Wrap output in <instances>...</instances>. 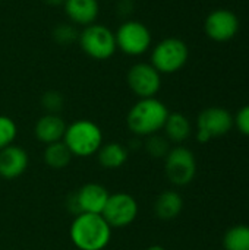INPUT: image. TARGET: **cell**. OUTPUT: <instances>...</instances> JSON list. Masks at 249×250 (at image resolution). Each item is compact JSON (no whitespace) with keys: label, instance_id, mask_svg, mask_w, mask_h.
Instances as JSON below:
<instances>
[{"label":"cell","instance_id":"6da1fadb","mask_svg":"<svg viewBox=\"0 0 249 250\" xmlns=\"http://www.w3.org/2000/svg\"><path fill=\"white\" fill-rule=\"evenodd\" d=\"M113 229L101 214H78L70 223L69 237L78 250H104L112 242Z\"/></svg>","mask_w":249,"mask_h":250},{"label":"cell","instance_id":"7a4b0ae2","mask_svg":"<svg viewBox=\"0 0 249 250\" xmlns=\"http://www.w3.org/2000/svg\"><path fill=\"white\" fill-rule=\"evenodd\" d=\"M167 105L158 98H139L128 111L126 126L136 138H147L163 130L169 117Z\"/></svg>","mask_w":249,"mask_h":250},{"label":"cell","instance_id":"3957f363","mask_svg":"<svg viewBox=\"0 0 249 250\" xmlns=\"http://www.w3.org/2000/svg\"><path fill=\"white\" fill-rule=\"evenodd\" d=\"M73 157L88 158L98 152L103 142V132L100 126L87 119H79L66 126L62 139Z\"/></svg>","mask_w":249,"mask_h":250},{"label":"cell","instance_id":"277c9868","mask_svg":"<svg viewBox=\"0 0 249 250\" xmlns=\"http://www.w3.org/2000/svg\"><path fill=\"white\" fill-rule=\"evenodd\" d=\"M78 42L82 51L94 60H107L117 50L114 32L110 28L95 22L84 26L79 32Z\"/></svg>","mask_w":249,"mask_h":250},{"label":"cell","instance_id":"5b68a950","mask_svg":"<svg viewBox=\"0 0 249 250\" xmlns=\"http://www.w3.org/2000/svg\"><path fill=\"white\" fill-rule=\"evenodd\" d=\"M189 59V50L185 41L170 37L156 44L151 53V64L160 73H176L179 72Z\"/></svg>","mask_w":249,"mask_h":250},{"label":"cell","instance_id":"8992f818","mask_svg":"<svg viewBox=\"0 0 249 250\" xmlns=\"http://www.w3.org/2000/svg\"><path fill=\"white\" fill-rule=\"evenodd\" d=\"M164 174L175 186L182 188L191 185L197 176L195 154L183 145L170 148L164 158Z\"/></svg>","mask_w":249,"mask_h":250},{"label":"cell","instance_id":"52a82bcc","mask_svg":"<svg viewBox=\"0 0 249 250\" xmlns=\"http://www.w3.org/2000/svg\"><path fill=\"white\" fill-rule=\"evenodd\" d=\"M138 212L139 207L132 195L126 192H116L110 193L101 215L107 221V224L114 230L129 227L136 220Z\"/></svg>","mask_w":249,"mask_h":250},{"label":"cell","instance_id":"ba28073f","mask_svg":"<svg viewBox=\"0 0 249 250\" xmlns=\"http://www.w3.org/2000/svg\"><path fill=\"white\" fill-rule=\"evenodd\" d=\"M116 45L128 56L144 54L151 45V32L147 25L139 21H126L114 32Z\"/></svg>","mask_w":249,"mask_h":250},{"label":"cell","instance_id":"9c48e42d","mask_svg":"<svg viewBox=\"0 0 249 250\" xmlns=\"http://www.w3.org/2000/svg\"><path fill=\"white\" fill-rule=\"evenodd\" d=\"M126 82L138 98H153L161 88V73L151 63H135L128 70Z\"/></svg>","mask_w":249,"mask_h":250},{"label":"cell","instance_id":"30bf717a","mask_svg":"<svg viewBox=\"0 0 249 250\" xmlns=\"http://www.w3.org/2000/svg\"><path fill=\"white\" fill-rule=\"evenodd\" d=\"M110 192L100 183H85L81 186L69 202L70 211L78 214H101Z\"/></svg>","mask_w":249,"mask_h":250},{"label":"cell","instance_id":"8fae6325","mask_svg":"<svg viewBox=\"0 0 249 250\" xmlns=\"http://www.w3.org/2000/svg\"><path fill=\"white\" fill-rule=\"evenodd\" d=\"M204 29L211 40L217 42H225L232 40L238 34L239 19L232 10L216 9L205 18Z\"/></svg>","mask_w":249,"mask_h":250},{"label":"cell","instance_id":"7c38bea8","mask_svg":"<svg viewBox=\"0 0 249 250\" xmlns=\"http://www.w3.org/2000/svg\"><path fill=\"white\" fill-rule=\"evenodd\" d=\"M233 127V116L223 107L204 108L197 119V130L205 133L210 139L227 135Z\"/></svg>","mask_w":249,"mask_h":250},{"label":"cell","instance_id":"4fadbf2b","mask_svg":"<svg viewBox=\"0 0 249 250\" xmlns=\"http://www.w3.org/2000/svg\"><path fill=\"white\" fill-rule=\"evenodd\" d=\"M29 164L28 152L18 146L10 145L0 151V177L6 180H13L21 177Z\"/></svg>","mask_w":249,"mask_h":250},{"label":"cell","instance_id":"5bb4252c","mask_svg":"<svg viewBox=\"0 0 249 250\" xmlns=\"http://www.w3.org/2000/svg\"><path fill=\"white\" fill-rule=\"evenodd\" d=\"M66 122L59 116V114H48L45 113L44 116H41L35 126H34V135L35 138L44 144H54L63 139L65 132H66Z\"/></svg>","mask_w":249,"mask_h":250},{"label":"cell","instance_id":"9a60e30c","mask_svg":"<svg viewBox=\"0 0 249 250\" xmlns=\"http://www.w3.org/2000/svg\"><path fill=\"white\" fill-rule=\"evenodd\" d=\"M63 6L68 19L75 25L88 26L95 22L100 13L98 0H65Z\"/></svg>","mask_w":249,"mask_h":250},{"label":"cell","instance_id":"2e32d148","mask_svg":"<svg viewBox=\"0 0 249 250\" xmlns=\"http://www.w3.org/2000/svg\"><path fill=\"white\" fill-rule=\"evenodd\" d=\"M183 198L176 190H164L154 201V214L158 220L172 221L181 215Z\"/></svg>","mask_w":249,"mask_h":250},{"label":"cell","instance_id":"e0dca14e","mask_svg":"<svg viewBox=\"0 0 249 250\" xmlns=\"http://www.w3.org/2000/svg\"><path fill=\"white\" fill-rule=\"evenodd\" d=\"M129 158V151L125 145L119 142L103 144L97 152L98 164L106 170H117L125 166Z\"/></svg>","mask_w":249,"mask_h":250},{"label":"cell","instance_id":"ac0fdd59","mask_svg":"<svg viewBox=\"0 0 249 250\" xmlns=\"http://www.w3.org/2000/svg\"><path fill=\"white\" fill-rule=\"evenodd\" d=\"M163 130L169 142L183 144L186 139H189L192 133V125L185 114L176 111V113H169V117L164 123Z\"/></svg>","mask_w":249,"mask_h":250},{"label":"cell","instance_id":"d6986e66","mask_svg":"<svg viewBox=\"0 0 249 250\" xmlns=\"http://www.w3.org/2000/svg\"><path fill=\"white\" fill-rule=\"evenodd\" d=\"M72 152L68 149L63 141L45 145L43 151V161L51 170H63L72 161Z\"/></svg>","mask_w":249,"mask_h":250},{"label":"cell","instance_id":"ffe728a7","mask_svg":"<svg viewBox=\"0 0 249 250\" xmlns=\"http://www.w3.org/2000/svg\"><path fill=\"white\" fill-rule=\"evenodd\" d=\"M225 250H249V226L238 224L230 227L223 236Z\"/></svg>","mask_w":249,"mask_h":250},{"label":"cell","instance_id":"44dd1931","mask_svg":"<svg viewBox=\"0 0 249 250\" xmlns=\"http://www.w3.org/2000/svg\"><path fill=\"white\" fill-rule=\"evenodd\" d=\"M170 148L172 146H170L169 139L166 136H163V135H158V133L151 135V136H147V139L144 142L145 152L151 158H154V160H161V158L164 160L166 155L169 154Z\"/></svg>","mask_w":249,"mask_h":250},{"label":"cell","instance_id":"7402d4cb","mask_svg":"<svg viewBox=\"0 0 249 250\" xmlns=\"http://www.w3.org/2000/svg\"><path fill=\"white\" fill-rule=\"evenodd\" d=\"M18 136V126L9 116L0 114V151L13 145Z\"/></svg>","mask_w":249,"mask_h":250},{"label":"cell","instance_id":"603a6c76","mask_svg":"<svg viewBox=\"0 0 249 250\" xmlns=\"http://www.w3.org/2000/svg\"><path fill=\"white\" fill-rule=\"evenodd\" d=\"M79 32L70 23H60L53 31V38L59 45H69L73 41H78Z\"/></svg>","mask_w":249,"mask_h":250},{"label":"cell","instance_id":"cb8c5ba5","mask_svg":"<svg viewBox=\"0 0 249 250\" xmlns=\"http://www.w3.org/2000/svg\"><path fill=\"white\" fill-rule=\"evenodd\" d=\"M63 95L57 91H47L41 97V107L48 114H59L63 108Z\"/></svg>","mask_w":249,"mask_h":250},{"label":"cell","instance_id":"d4e9b609","mask_svg":"<svg viewBox=\"0 0 249 250\" xmlns=\"http://www.w3.org/2000/svg\"><path fill=\"white\" fill-rule=\"evenodd\" d=\"M233 126H236L244 136L249 138V104L238 110L236 116L233 117Z\"/></svg>","mask_w":249,"mask_h":250},{"label":"cell","instance_id":"484cf974","mask_svg":"<svg viewBox=\"0 0 249 250\" xmlns=\"http://www.w3.org/2000/svg\"><path fill=\"white\" fill-rule=\"evenodd\" d=\"M43 1L48 6H59V4L65 3V0H43Z\"/></svg>","mask_w":249,"mask_h":250},{"label":"cell","instance_id":"4316f807","mask_svg":"<svg viewBox=\"0 0 249 250\" xmlns=\"http://www.w3.org/2000/svg\"><path fill=\"white\" fill-rule=\"evenodd\" d=\"M145 250H166V248H163L161 245H151V246H148Z\"/></svg>","mask_w":249,"mask_h":250}]
</instances>
